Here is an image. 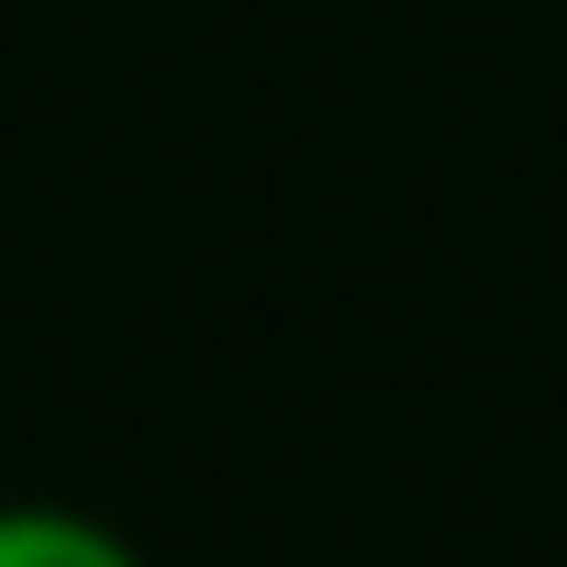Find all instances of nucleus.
Returning a JSON list of instances; mask_svg holds the SVG:
<instances>
[{"instance_id":"f257e3e1","label":"nucleus","mask_w":567,"mask_h":567,"mask_svg":"<svg viewBox=\"0 0 567 567\" xmlns=\"http://www.w3.org/2000/svg\"><path fill=\"white\" fill-rule=\"evenodd\" d=\"M0 567H145V545L79 501H0Z\"/></svg>"}]
</instances>
